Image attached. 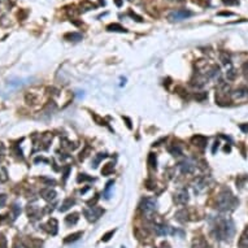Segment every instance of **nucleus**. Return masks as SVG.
<instances>
[{
  "label": "nucleus",
  "instance_id": "1",
  "mask_svg": "<svg viewBox=\"0 0 248 248\" xmlns=\"http://www.w3.org/2000/svg\"><path fill=\"white\" fill-rule=\"evenodd\" d=\"M235 234V225L230 218H214L212 235L218 240H230Z\"/></svg>",
  "mask_w": 248,
  "mask_h": 248
},
{
  "label": "nucleus",
  "instance_id": "2",
  "mask_svg": "<svg viewBox=\"0 0 248 248\" xmlns=\"http://www.w3.org/2000/svg\"><path fill=\"white\" fill-rule=\"evenodd\" d=\"M239 204V200L233 195V192L229 188H224L218 194L216 200V208L220 212H230Z\"/></svg>",
  "mask_w": 248,
  "mask_h": 248
},
{
  "label": "nucleus",
  "instance_id": "3",
  "mask_svg": "<svg viewBox=\"0 0 248 248\" xmlns=\"http://www.w3.org/2000/svg\"><path fill=\"white\" fill-rule=\"evenodd\" d=\"M139 208L146 216H151L157 209V201L155 197H143L139 204Z\"/></svg>",
  "mask_w": 248,
  "mask_h": 248
},
{
  "label": "nucleus",
  "instance_id": "4",
  "mask_svg": "<svg viewBox=\"0 0 248 248\" xmlns=\"http://www.w3.org/2000/svg\"><path fill=\"white\" fill-rule=\"evenodd\" d=\"M104 213V209L103 208H99V207H88V208H85L83 209V214L85 217L87 218L90 222H95L98 221L100 217L103 216Z\"/></svg>",
  "mask_w": 248,
  "mask_h": 248
},
{
  "label": "nucleus",
  "instance_id": "5",
  "mask_svg": "<svg viewBox=\"0 0 248 248\" xmlns=\"http://www.w3.org/2000/svg\"><path fill=\"white\" fill-rule=\"evenodd\" d=\"M192 12L188 9H177V10H173L168 14V20L171 21V22H175V21H182V20H186L188 17L192 16Z\"/></svg>",
  "mask_w": 248,
  "mask_h": 248
},
{
  "label": "nucleus",
  "instance_id": "6",
  "mask_svg": "<svg viewBox=\"0 0 248 248\" xmlns=\"http://www.w3.org/2000/svg\"><path fill=\"white\" fill-rule=\"evenodd\" d=\"M177 166H178L179 171H181L182 174H192L194 171H195V169H196V165L194 164L192 161H190V160L181 161Z\"/></svg>",
  "mask_w": 248,
  "mask_h": 248
},
{
  "label": "nucleus",
  "instance_id": "7",
  "mask_svg": "<svg viewBox=\"0 0 248 248\" xmlns=\"http://www.w3.org/2000/svg\"><path fill=\"white\" fill-rule=\"evenodd\" d=\"M153 231L156 235H161V236H165V235H170V234H175V230H173V227L168 225H159V224H155L153 225Z\"/></svg>",
  "mask_w": 248,
  "mask_h": 248
},
{
  "label": "nucleus",
  "instance_id": "8",
  "mask_svg": "<svg viewBox=\"0 0 248 248\" xmlns=\"http://www.w3.org/2000/svg\"><path fill=\"white\" fill-rule=\"evenodd\" d=\"M207 77L205 75H201V74H196L195 77L192 78L191 81H190V85H191V87L194 88H203L204 86L207 83Z\"/></svg>",
  "mask_w": 248,
  "mask_h": 248
},
{
  "label": "nucleus",
  "instance_id": "9",
  "mask_svg": "<svg viewBox=\"0 0 248 248\" xmlns=\"http://www.w3.org/2000/svg\"><path fill=\"white\" fill-rule=\"evenodd\" d=\"M174 203L177 204V205H186V204L188 203V192H187V190H181L179 192L175 194Z\"/></svg>",
  "mask_w": 248,
  "mask_h": 248
},
{
  "label": "nucleus",
  "instance_id": "10",
  "mask_svg": "<svg viewBox=\"0 0 248 248\" xmlns=\"http://www.w3.org/2000/svg\"><path fill=\"white\" fill-rule=\"evenodd\" d=\"M191 143L195 147H197V148L204 149L207 147V144H208V138H207V136H204V135H195V136H192V138H191Z\"/></svg>",
  "mask_w": 248,
  "mask_h": 248
},
{
  "label": "nucleus",
  "instance_id": "11",
  "mask_svg": "<svg viewBox=\"0 0 248 248\" xmlns=\"http://www.w3.org/2000/svg\"><path fill=\"white\" fill-rule=\"evenodd\" d=\"M40 195H42V197L44 200H47V201H51V200H53L56 197V191L53 188H51V187H47V188H43L42 191H40Z\"/></svg>",
  "mask_w": 248,
  "mask_h": 248
},
{
  "label": "nucleus",
  "instance_id": "12",
  "mask_svg": "<svg viewBox=\"0 0 248 248\" xmlns=\"http://www.w3.org/2000/svg\"><path fill=\"white\" fill-rule=\"evenodd\" d=\"M220 74H221L220 66H217V65H213V66H212L209 70L207 71L205 77H207V79H217V77H220Z\"/></svg>",
  "mask_w": 248,
  "mask_h": 248
},
{
  "label": "nucleus",
  "instance_id": "13",
  "mask_svg": "<svg viewBox=\"0 0 248 248\" xmlns=\"http://www.w3.org/2000/svg\"><path fill=\"white\" fill-rule=\"evenodd\" d=\"M168 151H169V153H170L171 156H174V157H178V156H181V155H182V148H181V146H179V144H175V143H173L171 146H169V147H168Z\"/></svg>",
  "mask_w": 248,
  "mask_h": 248
},
{
  "label": "nucleus",
  "instance_id": "14",
  "mask_svg": "<svg viewBox=\"0 0 248 248\" xmlns=\"http://www.w3.org/2000/svg\"><path fill=\"white\" fill-rule=\"evenodd\" d=\"M78 220H79V214L78 213H71V214H68L66 217H65V224L68 226H74L75 224L78 222Z\"/></svg>",
  "mask_w": 248,
  "mask_h": 248
},
{
  "label": "nucleus",
  "instance_id": "15",
  "mask_svg": "<svg viewBox=\"0 0 248 248\" xmlns=\"http://www.w3.org/2000/svg\"><path fill=\"white\" fill-rule=\"evenodd\" d=\"M175 220H177L178 222H186V221H188V212L186 210V209H181V210H178L177 213H175Z\"/></svg>",
  "mask_w": 248,
  "mask_h": 248
},
{
  "label": "nucleus",
  "instance_id": "16",
  "mask_svg": "<svg viewBox=\"0 0 248 248\" xmlns=\"http://www.w3.org/2000/svg\"><path fill=\"white\" fill-rule=\"evenodd\" d=\"M107 30L108 31H114V33H126V29L124 26H121L120 24H110L107 26Z\"/></svg>",
  "mask_w": 248,
  "mask_h": 248
},
{
  "label": "nucleus",
  "instance_id": "17",
  "mask_svg": "<svg viewBox=\"0 0 248 248\" xmlns=\"http://www.w3.org/2000/svg\"><path fill=\"white\" fill-rule=\"evenodd\" d=\"M238 244H239L240 248H248V227L243 231V234H242V236H240Z\"/></svg>",
  "mask_w": 248,
  "mask_h": 248
},
{
  "label": "nucleus",
  "instance_id": "18",
  "mask_svg": "<svg viewBox=\"0 0 248 248\" xmlns=\"http://www.w3.org/2000/svg\"><path fill=\"white\" fill-rule=\"evenodd\" d=\"M75 204V200L74 199H71V197H68V199H65L63 201V204H61V207H60V212H65L68 210L70 207H73Z\"/></svg>",
  "mask_w": 248,
  "mask_h": 248
},
{
  "label": "nucleus",
  "instance_id": "19",
  "mask_svg": "<svg viewBox=\"0 0 248 248\" xmlns=\"http://www.w3.org/2000/svg\"><path fill=\"white\" fill-rule=\"evenodd\" d=\"M79 12H87V10H91V9H94L96 8V5L95 4H92L91 1H88V0H83V1L79 4Z\"/></svg>",
  "mask_w": 248,
  "mask_h": 248
},
{
  "label": "nucleus",
  "instance_id": "20",
  "mask_svg": "<svg viewBox=\"0 0 248 248\" xmlns=\"http://www.w3.org/2000/svg\"><path fill=\"white\" fill-rule=\"evenodd\" d=\"M192 247H194V248H210V247H209V244H208L203 238H197V239L194 240Z\"/></svg>",
  "mask_w": 248,
  "mask_h": 248
},
{
  "label": "nucleus",
  "instance_id": "21",
  "mask_svg": "<svg viewBox=\"0 0 248 248\" xmlns=\"http://www.w3.org/2000/svg\"><path fill=\"white\" fill-rule=\"evenodd\" d=\"M82 235H83V233H82V231H78V233H74V234H70V235H68L66 238L64 239V243H71V242H75V240H78Z\"/></svg>",
  "mask_w": 248,
  "mask_h": 248
},
{
  "label": "nucleus",
  "instance_id": "22",
  "mask_svg": "<svg viewBox=\"0 0 248 248\" xmlns=\"http://www.w3.org/2000/svg\"><path fill=\"white\" fill-rule=\"evenodd\" d=\"M234 98H236V99H242V98H246V96L248 95V88H246V87H240V88H238V90H235L234 91Z\"/></svg>",
  "mask_w": 248,
  "mask_h": 248
},
{
  "label": "nucleus",
  "instance_id": "23",
  "mask_svg": "<svg viewBox=\"0 0 248 248\" xmlns=\"http://www.w3.org/2000/svg\"><path fill=\"white\" fill-rule=\"evenodd\" d=\"M113 170H114V164L113 163H108V164H105L103 166L102 174L103 175H110V174L113 173Z\"/></svg>",
  "mask_w": 248,
  "mask_h": 248
},
{
  "label": "nucleus",
  "instance_id": "24",
  "mask_svg": "<svg viewBox=\"0 0 248 248\" xmlns=\"http://www.w3.org/2000/svg\"><path fill=\"white\" fill-rule=\"evenodd\" d=\"M65 39L70 42H79L82 40V34L79 33H69V34H65Z\"/></svg>",
  "mask_w": 248,
  "mask_h": 248
},
{
  "label": "nucleus",
  "instance_id": "25",
  "mask_svg": "<svg viewBox=\"0 0 248 248\" xmlns=\"http://www.w3.org/2000/svg\"><path fill=\"white\" fill-rule=\"evenodd\" d=\"M48 226H49L48 231L51 233L52 235H56L57 234V221L55 220V218H51V220L48 221Z\"/></svg>",
  "mask_w": 248,
  "mask_h": 248
},
{
  "label": "nucleus",
  "instance_id": "26",
  "mask_svg": "<svg viewBox=\"0 0 248 248\" xmlns=\"http://www.w3.org/2000/svg\"><path fill=\"white\" fill-rule=\"evenodd\" d=\"M61 147L65 148V149H75V148H77V144L69 142L68 139H63V141H61Z\"/></svg>",
  "mask_w": 248,
  "mask_h": 248
},
{
  "label": "nucleus",
  "instance_id": "27",
  "mask_svg": "<svg viewBox=\"0 0 248 248\" xmlns=\"http://www.w3.org/2000/svg\"><path fill=\"white\" fill-rule=\"evenodd\" d=\"M8 181V171L4 166H0V183H4Z\"/></svg>",
  "mask_w": 248,
  "mask_h": 248
},
{
  "label": "nucleus",
  "instance_id": "28",
  "mask_svg": "<svg viewBox=\"0 0 248 248\" xmlns=\"http://www.w3.org/2000/svg\"><path fill=\"white\" fill-rule=\"evenodd\" d=\"M148 165L152 169H156L157 159H156V155H155V153H149V156H148Z\"/></svg>",
  "mask_w": 248,
  "mask_h": 248
},
{
  "label": "nucleus",
  "instance_id": "29",
  "mask_svg": "<svg viewBox=\"0 0 248 248\" xmlns=\"http://www.w3.org/2000/svg\"><path fill=\"white\" fill-rule=\"evenodd\" d=\"M220 60L222 61L224 65H230V55L227 52H221L220 53Z\"/></svg>",
  "mask_w": 248,
  "mask_h": 248
},
{
  "label": "nucleus",
  "instance_id": "30",
  "mask_svg": "<svg viewBox=\"0 0 248 248\" xmlns=\"http://www.w3.org/2000/svg\"><path fill=\"white\" fill-rule=\"evenodd\" d=\"M77 181L79 183L81 182H92V181H94V178L88 177L87 174H79V175H78V178H77Z\"/></svg>",
  "mask_w": 248,
  "mask_h": 248
},
{
  "label": "nucleus",
  "instance_id": "31",
  "mask_svg": "<svg viewBox=\"0 0 248 248\" xmlns=\"http://www.w3.org/2000/svg\"><path fill=\"white\" fill-rule=\"evenodd\" d=\"M105 157H108V155H105V153H99L98 156L95 157L94 163H92V166H94V168H96V166H98V164H99V163H100V161H102L103 159H105Z\"/></svg>",
  "mask_w": 248,
  "mask_h": 248
},
{
  "label": "nucleus",
  "instance_id": "32",
  "mask_svg": "<svg viewBox=\"0 0 248 248\" xmlns=\"http://www.w3.org/2000/svg\"><path fill=\"white\" fill-rule=\"evenodd\" d=\"M195 99L197 100V102H203V100L208 99V92H196Z\"/></svg>",
  "mask_w": 248,
  "mask_h": 248
},
{
  "label": "nucleus",
  "instance_id": "33",
  "mask_svg": "<svg viewBox=\"0 0 248 248\" xmlns=\"http://www.w3.org/2000/svg\"><path fill=\"white\" fill-rule=\"evenodd\" d=\"M226 75H227V79H229V81H234V79H235V77H236V71H235L234 69H230V70H227Z\"/></svg>",
  "mask_w": 248,
  "mask_h": 248
},
{
  "label": "nucleus",
  "instance_id": "34",
  "mask_svg": "<svg viewBox=\"0 0 248 248\" xmlns=\"http://www.w3.org/2000/svg\"><path fill=\"white\" fill-rule=\"evenodd\" d=\"M114 231H116V230H110V231H108L105 235H103L102 240H103V242H108V240H109V239H110V238H112V236H113Z\"/></svg>",
  "mask_w": 248,
  "mask_h": 248
},
{
  "label": "nucleus",
  "instance_id": "35",
  "mask_svg": "<svg viewBox=\"0 0 248 248\" xmlns=\"http://www.w3.org/2000/svg\"><path fill=\"white\" fill-rule=\"evenodd\" d=\"M195 4H197V5H201V7H207L208 4H209V1L210 0H192Z\"/></svg>",
  "mask_w": 248,
  "mask_h": 248
},
{
  "label": "nucleus",
  "instance_id": "36",
  "mask_svg": "<svg viewBox=\"0 0 248 248\" xmlns=\"http://www.w3.org/2000/svg\"><path fill=\"white\" fill-rule=\"evenodd\" d=\"M146 186H147V188H148V190H155V188H156V183H155L153 181H151V179H147V181H146Z\"/></svg>",
  "mask_w": 248,
  "mask_h": 248
},
{
  "label": "nucleus",
  "instance_id": "37",
  "mask_svg": "<svg viewBox=\"0 0 248 248\" xmlns=\"http://www.w3.org/2000/svg\"><path fill=\"white\" fill-rule=\"evenodd\" d=\"M92 117H94V120H95L96 122H98L99 125H104V126H107V125H108V124H107L105 121H104V120H102V118H100L99 116H96L95 113H92Z\"/></svg>",
  "mask_w": 248,
  "mask_h": 248
},
{
  "label": "nucleus",
  "instance_id": "38",
  "mask_svg": "<svg viewBox=\"0 0 248 248\" xmlns=\"http://www.w3.org/2000/svg\"><path fill=\"white\" fill-rule=\"evenodd\" d=\"M12 209H13V218H16L17 216H18V214L21 213V208H20L18 205H17V204H14Z\"/></svg>",
  "mask_w": 248,
  "mask_h": 248
},
{
  "label": "nucleus",
  "instance_id": "39",
  "mask_svg": "<svg viewBox=\"0 0 248 248\" xmlns=\"http://www.w3.org/2000/svg\"><path fill=\"white\" fill-rule=\"evenodd\" d=\"M129 14H130V16L132 17V18H135L136 21H138V22H142V21H143V18H142L141 16H138V14H136V13L131 12V10H130V12H129Z\"/></svg>",
  "mask_w": 248,
  "mask_h": 248
},
{
  "label": "nucleus",
  "instance_id": "40",
  "mask_svg": "<svg viewBox=\"0 0 248 248\" xmlns=\"http://www.w3.org/2000/svg\"><path fill=\"white\" fill-rule=\"evenodd\" d=\"M243 74H244V77L248 79V61L243 64Z\"/></svg>",
  "mask_w": 248,
  "mask_h": 248
},
{
  "label": "nucleus",
  "instance_id": "41",
  "mask_svg": "<svg viewBox=\"0 0 248 248\" xmlns=\"http://www.w3.org/2000/svg\"><path fill=\"white\" fill-rule=\"evenodd\" d=\"M239 129L243 132H248V124H240L239 125Z\"/></svg>",
  "mask_w": 248,
  "mask_h": 248
},
{
  "label": "nucleus",
  "instance_id": "42",
  "mask_svg": "<svg viewBox=\"0 0 248 248\" xmlns=\"http://www.w3.org/2000/svg\"><path fill=\"white\" fill-rule=\"evenodd\" d=\"M224 3L227 5H235L238 4V0H224Z\"/></svg>",
  "mask_w": 248,
  "mask_h": 248
},
{
  "label": "nucleus",
  "instance_id": "43",
  "mask_svg": "<svg viewBox=\"0 0 248 248\" xmlns=\"http://www.w3.org/2000/svg\"><path fill=\"white\" fill-rule=\"evenodd\" d=\"M122 120H124L125 122H126V126H127L129 129H131V121H130V118H127V117L122 116Z\"/></svg>",
  "mask_w": 248,
  "mask_h": 248
},
{
  "label": "nucleus",
  "instance_id": "44",
  "mask_svg": "<svg viewBox=\"0 0 248 248\" xmlns=\"http://www.w3.org/2000/svg\"><path fill=\"white\" fill-rule=\"evenodd\" d=\"M5 200H7V196L3 195V194H0V207H3L5 204Z\"/></svg>",
  "mask_w": 248,
  "mask_h": 248
},
{
  "label": "nucleus",
  "instance_id": "45",
  "mask_svg": "<svg viewBox=\"0 0 248 248\" xmlns=\"http://www.w3.org/2000/svg\"><path fill=\"white\" fill-rule=\"evenodd\" d=\"M69 171H70V166H68L65 169V171H64V181H66L68 177H69Z\"/></svg>",
  "mask_w": 248,
  "mask_h": 248
},
{
  "label": "nucleus",
  "instance_id": "46",
  "mask_svg": "<svg viewBox=\"0 0 248 248\" xmlns=\"http://www.w3.org/2000/svg\"><path fill=\"white\" fill-rule=\"evenodd\" d=\"M35 163H48V160L44 159V157H37V159H35Z\"/></svg>",
  "mask_w": 248,
  "mask_h": 248
},
{
  "label": "nucleus",
  "instance_id": "47",
  "mask_svg": "<svg viewBox=\"0 0 248 248\" xmlns=\"http://www.w3.org/2000/svg\"><path fill=\"white\" fill-rule=\"evenodd\" d=\"M218 144H220V143H218L217 141H216V142H214V146H213V148H212V153H213V155L216 153V151L218 149Z\"/></svg>",
  "mask_w": 248,
  "mask_h": 248
},
{
  "label": "nucleus",
  "instance_id": "48",
  "mask_svg": "<svg viewBox=\"0 0 248 248\" xmlns=\"http://www.w3.org/2000/svg\"><path fill=\"white\" fill-rule=\"evenodd\" d=\"M233 14H234V13H231V12H220V13H218V16H226V17H227V16H233Z\"/></svg>",
  "mask_w": 248,
  "mask_h": 248
},
{
  "label": "nucleus",
  "instance_id": "49",
  "mask_svg": "<svg viewBox=\"0 0 248 248\" xmlns=\"http://www.w3.org/2000/svg\"><path fill=\"white\" fill-rule=\"evenodd\" d=\"M114 3H116L117 7H122V5H124V0H114Z\"/></svg>",
  "mask_w": 248,
  "mask_h": 248
},
{
  "label": "nucleus",
  "instance_id": "50",
  "mask_svg": "<svg viewBox=\"0 0 248 248\" xmlns=\"http://www.w3.org/2000/svg\"><path fill=\"white\" fill-rule=\"evenodd\" d=\"M88 190H90V187H85L83 190H81V194H85L86 191H88Z\"/></svg>",
  "mask_w": 248,
  "mask_h": 248
},
{
  "label": "nucleus",
  "instance_id": "51",
  "mask_svg": "<svg viewBox=\"0 0 248 248\" xmlns=\"http://www.w3.org/2000/svg\"><path fill=\"white\" fill-rule=\"evenodd\" d=\"M224 151H225V152H230V146H226L224 148Z\"/></svg>",
  "mask_w": 248,
  "mask_h": 248
},
{
  "label": "nucleus",
  "instance_id": "52",
  "mask_svg": "<svg viewBox=\"0 0 248 248\" xmlns=\"http://www.w3.org/2000/svg\"><path fill=\"white\" fill-rule=\"evenodd\" d=\"M100 4H102V5H105V1H104V0H100Z\"/></svg>",
  "mask_w": 248,
  "mask_h": 248
}]
</instances>
